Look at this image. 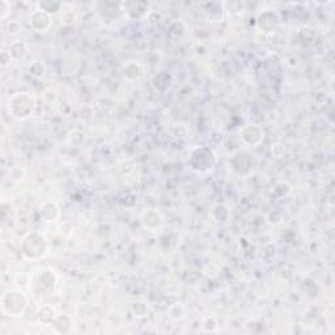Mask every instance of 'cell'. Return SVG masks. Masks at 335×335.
<instances>
[{
  "label": "cell",
  "instance_id": "cell-1",
  "mask_svg": "<svg viewBox=\"0 0 335 335\" xmlns=\"http://www.w3.org/2000/svg\"><path fill=\"white\" fill-rule=\"evenodd\" d=\"M216 164L215 152L208 147H197L191 151L187 165L195 173H207Z\"/></svg>",
  "mask_w": 335,
  "mask_h": 335
},
{
  "label": "cell",
  "instance_id": "cell-2",
  "mask_svg": "<svg viewBox=\"0 0 335 335\" xmlns=\"http://www.w3.org/2000/svg\"><path fill=\"white\" fill-rule=\"evenodd\" d=\"M9 113L16 119H26L29 118L36 108V99L30 93H16L9 99L8 102Z\"/></svg>",
  "mask_w": 335,
  "mask_h": 335
},
{
  "label": "cell",
  "instance_id": "cell-3",
  "mask_svg": "<svg viewBox=\"0 0 335 335\" xmlns=\"http://www.w3.org/2000/svg\"><path fill=\"white\" fill-rule=\"evenodd\" d=\"M26 306H28V300L22 292L12 289L1 296V310L7 316H11V317L21 316L25 312Z\"/></svg>",
  "mask_w": 335,
  "mask_h": 335
},
{
  "label": "cell",
  "instance_id": "cell-4",
  "mask_svg": "<svg viewBox=\"0 0 335 335\" xmlns=\"http://www.w3.org/2000/svg\"><path fill=\"white\" fill-rule=\"evenodd\" d=\"M48 253L46 238L38 233H32L22 241V254L28 259H38Z\"/></svg>",
  "mask_w": 335,
  "mask_h": 335
},
{
  "label": "cell",
  "instance_id": "cell-5",
  "mask_svg": "<svg viewBox=\"0 0 335 335\" xmlns=\"http://www.w3.org/2000/svg\"><path fill=\"white\" fill-rule=\"evenodd\" d=\"M240 136L242 139V142L248 146L255 147L261 144L263 140V130L259 127L258 124L250 123L246 124L242 127L240 131Z\"/></svg>",
  "mask_w": 335,
  "mask_h": 335
},
{
  "label": "cell",
  "instance_id": "cell-6",
  "mask_svg": "<svg viewBox=\"0 0 335 335\" xmlns=\"http://www.w3.org/2000/svg\"><path fill=\"white\" fill-rule=\"evenodd\" d=\"M233 169L240 174H248L253 170V156L248 152H238L233 156L232 160Z\"/></svg>",
  "mask_w": 335,
  "mask_h": 335
},
{
  "label": "cell",
  "instance_id": "cell-7",
  "mask_svg": "<svg viewBox=\"0 0 335 335\" xmlns=\"http://www.w3.org/2000/svg\"><path fill=\"white\" fill-rule=\"evenodd\" d=\"M142 223L144 228L148 230H156L163 225V215L155 208H148L142 214Z\"/></svg>",
  "mask_w": 335,
  "mask_h": 335
},
{
  "label": "cell",
  "instance_id": "cell-8",
  "mask_svg": "<svg viewBox=\"0 0 335 335\" xmlns=\"http://www.w3.org/2000/svg\"><path fill=\"white\" fill-rule=\"evenodd\" d=\"M30 26L33 28L36 32H46L51 26V17L49 13L36 9V11L30 15Z\"/></svg>",
  "mask_w": 335,
  "mask_h": 335
},
{
  "label": "cell",
  "instance_id": "cell-9",
  "mask_svg": "<svg viewBox=\"0 0 335 335\" xmlns=\"http://www.w3.org/2000/svg\"><path fill=\"white\" fill-rule=\"evenodd\" d=\"M257 24H258V28L262 30L263 33H270V32L275 30V28L279 24V17L275 12L266 11L259 15Z\"/></svg>",
  "mask_w": 335,
  "mask_h": 335
},
{
  "label": "cell",
  "instance_id": "cell-10",
  "mask_svg": "<svg viewBox=\"0 0 335 335\" xmlns=\"http://www.w3.org/2000/svg\"><path fill=\"white\" fill-rule=\"evenodd\" d=\"M40 214L41 218L44 219L45 222H55L59 218L60 211H59L58 204L54 203V202H45L41 206Z\"/></svg>",
  "mask_w": 335,
  "mask_h": 335
},
{
  "label": "cell",
  "instance_id": "cell-11",
  "mask_svg": "<svg viewBox=\"0 0 335 335\" xmlns=\"http://www.w3.org/2000/svg\"><path fill=\"white\" fill-rule=\"evenodd\" d=\"M53 328L56 333H60V334H66V333L71 332V328H72V320L67 316V314H58L55 320L53 321Z\"/></svg>",
  "mask_w": 335,
  "mask_h": 335
},
{
  "label": "cell",
  "instance_id": "cell-12",
  "mask_svg": "<svg viewBox=\"0 0 335 335\" xmlns=\"http://www.w3.org/2000/svg\"><path fill=\"white\" fill-rule=\"evenodd\" d=\"M55 281H56V278L53 271H45L40 277V280L37 281V284L41 288V291H50L54 288Z\"/></svg>",
  "mask_w": 335,
  "mask_h": 335
},
{
  "label": "cell",
  "instance_id": "cell-13",
  "mask_svg": "<svg viewBox=\"0 0 335 335\" xmlns=\"http://www.w3.org/2000/svg\"><path fill=\"white\" fill-rule=\"evenodd\" d=\"M56 316H58V314H56L54 308H51V306L49 305L42 306V308H40V310L37 312V317H38L40 322L46 325L53 324V321L55 320Z\"/></svg>",
  "mask_w": 335,
  "mask_h": 335
},
{
  "label": "cell",
  "instance_id": "cell-14",
  "mask_svg": "<svg viewBox=\"0 0 335 335\" xmlns=\"http://www.w3.org/2000/svg\"><path fill=\"white\" fill-rule=\"evenodd\" d=\"M8 53H9V55H11V58L13 60H22L26 56V54H28V48L25 46V44L17 41V42H15V44H12L9 46Z\"/></svg>",
  "mask_w": 335,
  "mask_h": 335
},
{
  "label": "cell",
  "instance_id": "cell-15",
  "mask_svg": "<svg viewBox=\"0 0 335 335\" xmlns=\"http://www.w3.org/2000/svg\"><path fill=\"white\" fill-rule=\"evenodd\" d=\"M142 75V67L139 66L138 63L130 62L127 66L124 67V76L128 79H138Z\"/></svg>",
  "mask_w": 335,
  "mask_h": 335
},
{
  "label": "cell",
  "instance_id": "cell-16",
  "mask_svg": "<svg viewBox=\"0 0 335 335\" xmlns=\"http://www.w3.org/2000/svg\"><path fill=\"white\" fill-rule=\"evenodd\" d=\"M62 3H59V1H40L38 3V7H40L41 11L46 12L50 15L51 12H56L60 8Z\"/></svg>",
  "mask_w": 335,
  "mask_h": 335
},
{
  "label": "cell",
  "instance_id": "cell-17",
  "mask_svg": "<svg viewBox=\"0 0 335 335\" xmlns=\"http://www.w3.org/2000/svg\"><path fill=\"white\" fill-rule=\"evenodd\" d=\"M28 69H29L30 75H32V76H34V77H42L45 75V71H46V69H45L44 64H42V63H40V62L32 63Z\"/></svg>",
  "mask_w": 335,
  "mask_h": 335
},
{
  "label": "cell",
  "instance_id": "cell-18",
  "mask_svg": "<svg viewBox=\"0 0 335 335\" xmlns=\"http://www.w3.org/2000/svg\"><path fill=\"white\" fill-rule=\"evenodd\" d=\"M9 177L13 182H20L25 177V170L22 169V167L12 168L11 171H9Z\"/></svg>",
  "mask_w": 335,
  "mask_h": 335
},
{
  "label": "cell",
  "instance_id": "cell-19",
  "mask_svg": "<svg viewBox=\"0 0 335 335\" xmlns=\"http://www.w3.org/2000/svg\"><path fill=\"white\" fill-rule=\"evenodd\" d=\"M7 30H8V33L11 34V36H17V34L21 32V25H20L17 21L8 22Z\"/></svg>",
  "mask_w": 335,
  "mask_h": 335
},
{
  "label": "cell",
  "instance_id": "cell-20",
  "mask_svg": "<svg viewBox=\"0 0 335 335\" xmlns=\"http://www.w3.org/2000/svg\"><path fill=\"white\" fill-rule=\"evenodd\" d=\"M76 21V15L71 11H67L63 13L62 16V22L64 25H72L73 22Z\"/></svg>",
  "mask_w": 335,
  "mask_h": 335
},
{
  "label": "cell",
  "instance_id": "cell-21",
  "mask_svg": "<svg viewBox=\"0 0 335 335\" xmlns=\"http://www.w3.org/2000/svg\"><path fill=\"white\" fill-rule=\"evenodd\" d=\"M0 5H1V9H0V17L5 18L8 16V13H9V11H11V5H9V3L8 1H5V0H1L0 1Z\"/></svg>",
  "mask_w": 335,
  "mask_h": 335
}]
</instances>
